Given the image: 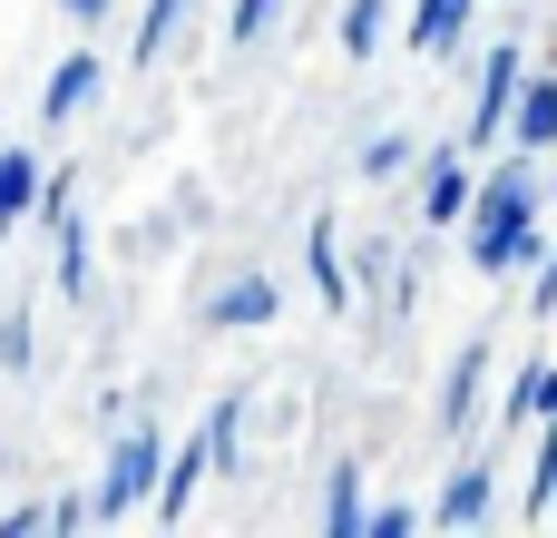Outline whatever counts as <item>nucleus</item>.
<instances>
[{"label": "nucleus", "instance_id": "nucleus-1", "mask_svg": "<svg viewBox=\"0 0 557 538\" xmlns=\"http://www.w3.org/2000/svg\"><path fill=\"white\" fill-rule=\"evenodd\" d=\"M539 157L529 147H509L490 176H480V196H470V274H519V265H539L548 255V235H539Z\"/></svg>", "mask_w": 557, "mask_h": 538}, {"label": "nucleus", "instance_id": "nucleus-2", "mask_svg": "<svg viewBox=\"0 0 557 538\" xmlns=\"http://www.w3.org/2000/svg\"><path fill=\"white\" fill-rule=\"evenodd\" d=\"M157 480H166V431H157V421H117V441H108V470H98L88 510H98V519H137V510L157 500Z\"/></svg>", "mask_w": 557, "mask_h": 538}, {"label": "nucleus", "instance_id": "nucleus-3", "mask_svg": "<svg viewBox=\"0 0 557 538\" xmlns=\"http://www.w3.org/2000/svg\"><path fill=\"white\" fill-rule=\"evenodd\" d=\"M519 78H529V49H519V39H499V49L480 59V88H470V127H460V147H470V157L509 137V108H519Z\"/></svg>", "mask_w": 557, "mask_h": 538}, {"label": "nucleus", "instance_id": "nucleus-4", "mask_svg": "<svg viewBox=\"0 0 557 538\" xmlns=\"http://www.w3.org/2000/svg\"><path fill=\"white\" fill-rule=\"evenodd\" d=\"M470 196H480L470 147H431V157H421V216H431V225H470Z\"/></svg>", "mask_w": 557, "mask_h": 538}, {"label": "nucleus", "instance_id": "nucleus-5", "mask_svg": "<svg viewBox=\"0 0 557 538\" xmlns=\"http://www.w3.org/2000/svg\"><path fill=\"white\" fill-rule=\"evenodd\" d=\"M490 510H499V480H490V461H460V470L431 490V529H450V538H460V529H480Z\"/></svg>", "mask_w": 557, "mask_h": 538}, {"label": "nucleus", "instance_id": "nucleus-6", "mask_svg": "<svg viewBox=\"0 0 557 538\" xmlns=\"http://www.w3.org/2000/svg\"><path fill=\"white\" fill-rule=\"evenodd\" d=\"M304 274H313V294H323L333 314H343V304H362V294H352V245H343V225H333V216H313V225H304Z\"/></svg>", "mask_w": 557, "mask_h": 538}, {"label": "nucleus", "instance_id": "nucleus-7", "mask_svg": "<svg viewBox=\"0 0 557 538\" xmlns=\"http://www.w3.org/2000/svg\"><path fill=\"white\" fill-rule=\"evenodd\" d=\"M274 314H284L274 274H225V284H215V304H206V323H215V333H264Z\"/></svg>", "mask_w": 557, "mask_h": 538}, {"label": "nucleus", "instance_id": "nucleus-8", "mask_svg": "<svg viewBox=\"0 0 557 538\" xmlns=\"http://www.w3.org/2000/svg\"><path fill=\"white\" fill-rule=\"evenodd\" d=\"M509 147H529V157H548V147H557V69H529V78H519Z\"/></svg>", "mask_w": 557, "mask_h": 538}, {"label": "nucleus", "instance_id": "nucleus-9", "mask_svg": "<svg viewBox=\"0 0 557 538\" xmlns=\"http://www.w3.org/2000/svg\"><path fill=\"white\" fill-rule=\"evenodd\" d=\"M49 284H59L69 304H88V284H98V265H88V216H78V206L49 216Z\"/></svg>", "mask_w": 557, "mask_h": 538}, {"label": "nucleus", "instance_id": "nucleus-10", "mask_svg": "<svg viewBox=\"0 0 557 538\" xmlns=\"http://www.w3.org/2000/svg\"><path fill=\"white\" fill-rule=\"evenodd\" d=\"M88 98H98V59H88V49H69V59L49 69V88H39V118H49V127H69Z\"/></svg>", "mask_w": 557, "mask_h": 538}, {"label": "nucleus", "instance_id": "nucleus-11", "mask_svg": "<svg viewBox=\"0 0 557 538\" xmlns=\"http://www.w3.org/2000/svg\"><path fill=\"white\" fill-rule=\"evenodd\" d=\"M206 480H215V461H206V441H186V451H166V480H157V500H147V510H157V519H186Z\"/></svg>", "mask_w": 557, "mask_h": 538}, {"label": "nucleus", "instance_id": "nucleus-12", "mask_svg": "<svg viewBox=\"0 0 557 538\" xmlns=\"http://www.w3.org/2000/svg\"><path fill=\"white\" fill-rule=\"evenodd\" d=\"M470 20H480V0H411V49L421 59H450Z\"/></svg>", "mask_w": 557, "mask_h": 538}, {"label": "nucleus", "instance_id": "nucleus-13", "mask_svg": "<svg viewBox=\"0 0 557 538\" xmlns=\"http://www.w3.org/2000/svg\"><path fill=\"white\" fill-rule=\"evenodd\" d=\"M323 529H333V538H362V529H372V490H362V461H333V480H323Z\"/></svg>", "mask_w": 557, "mask_h": 538}, {"label": "nucleus", "instance_id": "nucleus-14", "mask_svg": "<svg viewBox=\"0 0 557 538\" xmlns=\"http://www.w3.org/2000/svg\"><path fill=\"white\" fill-rule=\"evenodd\" d=\"M480 382H490V343H460V363H450V382H441V421H450V431L480 421Z\"/></svg>", "mask_w": 557, "mask_h": 538}, {"label": "nucleus", "instance_id": "nucleus-15", "mask_svg": "<svg viewBox=\"0 0 557 538\" xmlns=\"http://www.w3.org/2000/svg\"><path fill=\"white\" fill-rule=\"evenodd\" d=\"M39 186H49V167H39L29 147H0V235H10L20 216H39Z\"/></svg>", "mask_w": 557, "mask_h": 538}, {"label": "nucleus", "instance_id": "nucleus-16", "mask_svg": "<svg viewBox=\"0 0 557 538\" xmlns=\"http://www.w3.org/2000/svg\"><path fill=\"white\" fill-rule=\"evenodd\" d=\"M499 421H557V363H529L499 402Z\"/></svg>", "mask_w": 557, "mask_h": 538}, {"label": "nucleus", "instance_id": "nucleus-17", "mask_svg": "<svg viewBox=\"0 0 557 538\" xmlns=\"http://www.w3.org/2000/svg\"><path fill=\"white\" fill-rule=\"evenodd\" d=\"M382 20H392V0H343V29H333L343 59H372L382 49Z\"/></svg>", "mask_w": 557, "mask_h": 538}, {"label": "nucleus", "instance_id": "nucleus-18", "mask_svg": "<svg viewBox=\"0 0 557 538\" xmlns=\"http://www.w3.org/2000/svg\"><path fill=\"white\" fill-rule=\"evenodd\" d=\"M235 421H245V402H235V392H225V402H215V412H206V431H196V441H206V461H215V470H235V451H245V431H235Z\"/></svg>", "mask_w": 557, "mask_h": 538}, {"label": "nucleus", "instance_id": "nucleus-19", "mask_svg": "<svg viewBox=\"0 0 557 538\" xmlns=\"http://www.w3.org/2000/svg\"><path fill=\"white\" fill-rule=\"evenodd\" d=\"M274 20H284V0H225V39H235V49H255Z\"/></svg>", "mask_w": 557, "mask_h": 538}, {"label": "nucleus", "instance_id": "nucleus-20", "mask_svg": "<svg viewBox=\"0 0 557 538\" xmlns=\"http://www.w3.org/2000/svg\"><path fill=\"white\" fill-rule=\"evenodd\" d=\"M401 167H411V137H401V127L362 137V176H372V186H382V176H401Z\"/></svg>", "mask_w": 557, "mask_h": 538}, {"label": "nucleus", "instance_id": "nucleus-21", "mask_svg": "<svg viewBox=\"0 0 557 538\" xmlns=\"http://www.w3.org/2000/svg\"><path fill=\"white\" fill-rule=\"evenodd\" d=\"M176 29H186V0H147V20H137V59H157Z\"/></svg>", "mask_w": 557, "mask_h": 538}, {"label": "nucleus", "instance_id": "nucleus-22", "mask_svg": "<svg viewBox=\"0 0 557 538\" xmlns=\"http://www.w3.org/2000/svg\"><path fill=\"white\" fill-rule=\"evenodd\" d=\"M39 363V333H29V314H0V372H29Z\"/></svg>", "mask_w": 557, "mask_h": 538}, {"label": "nucleus", "instance_id": "nucleus-23", "mask_svg": "<svg viewBox=\"0 0 557 538\" xmlns=\"http://www.w3.org/2000/svg\"><path fill=\"white\" fill-rule=\"evenodd\" d=\"M411 529H431V510H411V500H382L362 538H411Z\"/></svg>", "mask_w": 557, "mask_h": 538}, {"label": "nucleus", "instance_id": "nucleus-24", "mask_svg": "<svg viewBox=\"0 0 557 538\" xmlns=\"http://www.w3.org/2000/svg\"><path fill=\"white\" fill-rule=\"evenodd\" d=\"M392 265H401L392 245H362V255H352V294H382V284H392Z\"/></svg>", "mask_w": 557, "mask_h": 538}, {"label": "nucleus", "instance_id": "nucleus-25", "mask_svg": "<svg viewBox=\"0 0 557 538\" xmlns=\"http://www.w3.org/2000/svg\"><path fill=\"white\" fill-rule=\"evenodd\" d=\"M0 538H49V500H20V510H0Z\"/></svg>", "mask_w": 557, "mask_h": 538}, {"label": "nucleus", "instance_id": "nucleus-26", "mask_svg": "<svg viewBox=\"0 0 557 538\" xmlns=\"http://www.w3.org/2000/svg\"><path fill=\"white\" fill-rule=\"evenodd\" d=\"M78 529H98V510L88 500H49V538H78Z\"/></svg>", "mask_w": 557, "mask_h": 538}, {"label": "nucleus", "instance_id": "nucleus-27", "mask_svg": "<svg viewBox=\"0 0 557 538\" xmlns=\"http://www.w3.org/2000/svg\"><path fill=\"white\" fill-rule=\"evenodd\" d=\"M529 314H539V323L557 314V255H539V294H529Z\"/></svg>", "mask_w": 557, "mask_h": 538}, {"label": "nucleus", "instance_id": "nucleus-28", "mask_svg": "<svg viewBox=\"0 0 557 538\" xmlns=\"http://www.w3.org/2000/svg\"><path fill=\"white\" fill-rule=\"evenodd\" d=\"M59 10H69V20H108V0H59Z\"/></svg>", "mask_w": 557, "mask_h": 538}, {"label": "nucleus", "instance_id": "nucleus-29", "mask_svg": "<svg viewBox=\"0 0 557 538\" xmlns=\"http://www.w3.org/2000/svg\"><path fill=\"white\" fill-rule=\"evenodd\" d=\"M548 206H557V176H548Z\"/></svg>", "mask_w": 557, "mask_h": 538}]
</instances>
